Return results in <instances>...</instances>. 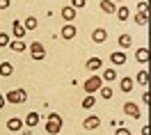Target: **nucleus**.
<instances>
[{
    "instance_id": "nucleus-16",
    "label": "nucleus",
    "mask_w": 151,
    "mask_h": 135,
    "mask_svg": "<svg viewBox=\"0 0 151 135\" xmlns=\"http://www.w3.org/2000/svg\"><path fill=\"white\" fill-rule=\"evenodd\" d=\"M114 9H117V5L112 0H101V11L103 14H114Z\"/></svg>"
},
{
    "instance_id": "nucleus-7",
    "label": "nucleus",
    "mask_w": 151,
    "mask_h": 135,
    "mask_svg": "<svg viewBox=\"0 0 151 135\" xmlns=\"http://www.w3.org/2000/svg\"><path fill=\"white\" fill-rule=\"evenodd\" d=\"M101 126V117H87L85 121H83V128L85 131H96Z\"/></svg>"
},
{
    "instance_id": "nucleus-14",
    "label": "nucleus",
    "mask_w": 151,
    "mask_h": 135,
    "mask_svg": "<svg viewBox=\"0 0 151 135\" xmlns=\"http://www.w3.org/2000/svg\"><path fill=\"white\" fill-rule=\"evenodd\" d=\"M62 19H64L66 23H71V21L76 19V9L71 7V5H66V7H62Z\"/></svg>"
},
{
    "instance_id": "nucleus-23",
    "label": "nucleus",
    "mask_w": 151,
    "mask_h": 135,
    "mask_svg": "<svg viewBox=\"0 0 151 135\" xmlns=\"http://www.w3.org/2000/svg\"><path fill=\"white\" fill-rule=\"evenodd\" d=\"M99 94H101V98H112L114 96V92H112V87H108V85H101V89H99Z\"/></svg>"
},
{
    "instance_id": "nucleus-19",
    "label": "nucleus",
    "mask_w": 151,
    "mask_h": 135,
    "mask_svg": "<svg viewBox=\"0 0 151 135\" xmlns=\"http://www.w3.org/2000/svg\"><path fill=\"white\" fill-rule=\"evenodd\" d=\"M135 80H137L142 87H147V85H149V71H147V69H140V73H137Z\"/></svg>"
},
{
    "instance_id": "nucleus-2",
    "label": "nucleus",
    "mask_w": 151,
    "mask_h": 135,
    "mask_svg": "<svg viewBox=\"0 0 151 135\" xmlns=\"http://www.w3.org/2000/svg\"><path fill=\"white\" fill-rule=\"evenodd\" d=\"M5 101H7V103H14V106H21V103L28 101V92H25V89H12V92L5 94Z\"/></svg>"
},
{
    "instance_id": "nucleus-22",
    "label": "nucleus",
    "mask_w": 151,
    "mask_h": 135,
    "mask_svg": "<svg viewBox=\"0 0 151 135\" xmlns=\"http://www.w3.org/2000/svg\"><path fill=\"white\" fill-rule=\"evenodd\" d=\"M119 89H122L124 94H128V92L133 89V80H131V78H122V83H119Z\"/></svg>"
},
{
    "instance_id": "nucleus-17",
    "label": "nucleus",
    "mask_w": 151,
    "mask_h": 135,
    "mask_svg": "<svg viewBox=\"0 0 151 135\" xmlns=\"http://www.w3.org/2000/svg\"><path fill=\"white\" fill-rule=\"evenodd\" d=\"M12 25H14V39H23V37H25V28H23L21 21H14Z\"/></svg>"
},
{
    "instance_id": "nucleus-9",
    "label": "nucleus",
    "mask_w": 151,
    "mask_h": 135,
    "mask_svg": "<svg viewBox=\"0 0 151 135\" xmlns=\"http://www.w3.org/2000/svg\"><path fill=\"white\" fill-rule=\"evenodd\" d=\"M76 32H78V30H76V25L66 23L64 28H62V32H60V34H62V39H66V41H69V39H73V37H76Z\"/></svg>"
},
{
    "instance_id": "nucleus-28",
    "label": "nucleus",
    "mask_w": 151,
    "mask_h": 135,
    "mask_svg": "<svg viewBox=\"0 0 151 135\" xmlns=\"http://www.w3.org/2000/svg\"><path fill=\"white\" fill-rule=\"evenodd\" d=\"M9 34H7V32H0V48H5V46H9Z\"/></svg>"
},
{
    "instance_id": "nucleus-1",
    "label": "nucleus",
    "mask_w": 151,
    "mask_h": 135,
    "mask_svg": "<svg viewBox=\"0 0 151 135\" xmlns=\"http://www.w3.org/2000/svg\"><path fill=\"white\" fill-rule=\"evenodd\" d=\"M62 124H64V121H62V117L57 115V112H53V115L46 119V133L48 135H57L60 131H62Z\"/></svg>"
},
{
    "instance_id": "nucleus-10",
    "label": "nucleus",
    "mask_w": 151,
    "mask_h": 135,
    "mask_svg": "<svg viewBox=\"0 0 151 135\" xmlns=\"http://www.w3.org/2000/svg\"><path fill=\"white\" fill-rule=\"evenodd\" d=\"M39 121H41V117H39L37 112H28V115H25V121H23V124H25V126H30V128H35V126H39Z\"/></svg>"
},
{
    "instance_id": "nucleus-30",
    "label": "nucleus",
    "mask_w": 151,
    "mask_h": 135,
    "mask_svg": "<svg viewBox=\"0 0 151 135\" xmlns=\"http://www.w3.org/2000/svg\"><path fill=\"white\" fill-rule=\"evenodd\" d=\"M137 11H149V2H147V0H142L140 5H137Z\"/></svg>"
},
{
    "instance_id": "nucleus-27",
    "label": "nucleus",
    "mask_w": 151,
    "mask_h": 135,
    "mask_svg": "<svg viewBox=\"0 0 151 135\" xmlns=\"http://www.w3.org/2000/svg\"><path fill=\"white\" fill-rule=\"evenodd\" d=\"M94 103H96V98L92 96V94H87V96L83 98V108H85V110H89V108H94Z\"/></svg>"
},
{
    "instance_id": "nucleus-12",
    "label": "nucleus",
    "mask_w": 151,
    "mask_h": 135,
    "mask_svg": "<svg viewBox=\"0 0 151 135\" xmlns=\"http://www.w3.org/2000/svg\"><path fill=\"white\" fill-rule=\"evenodd\" d=\"M7 128H9L12 133L21 131V128H23V119H19V117H12V119H7Z\"/></svg>"
},
{
    "instance_id": "nucleus-35",
    "label": "nucleus",
    "mask_w": 151,
    "mask_h": 135,
    "mask_svg": "<svg viewBox=\"0 0 151 135\" xmlns=\"http://www.w3.org/2000/svg\"><path fill=\"white\" fill-rule=\"evenodd\" d=\"M112 2H122V0H112Z\"/></svg>"
},
{
    "instance_id": "nucleus-4",
    "label": "nucleus",
    "mask_w": 151,
    "mask_h": 135,
    "mask_svg": "<svg viewBox=\"0 0 151 135\" xmlns=\"http://www.w3.org/2000/svg\"><path fill=\"white\" fill-rule=\"evenodd\" d=\"M101 85H103V80H101V76H89L85 80V92L87 94H94V92H99V89H101Z\"/></svg>"
},
{
    "instance_id": "nucleus-33",
    "label": "nucleus",
    "mask_w": 151,
    "mask_h": 135,
    "mask_svg": "<svg viewBox=\"0 0 151 135\" xmlns=\"http://www.w3.org/2000/svg\"><path fill=\"white\" fill-rule=\"evenodd\" d=\"M142 103H144V106L149 103V92H144V94H142Z\"/></svg>"
},
{
    "instance_id": "nucleus-6",
    "label": "nucleus",
    "mask_w": 151,
    "mask_h": 135,
    "mask_svg": "<svg viewBox=\"0 0 151 135\" xmlns=\"http://www.w3.org/2000/svg\"><path fill=\"white\" fill-rule=\"evenodd\" d=\"M92 41H94V44H105V41H108V30L96 28L94 32H92Z\"/></svg>"
},
{
    "instance_id": "nucleus-15",
    "label": "nucleus",
    "mask_w": 151,
    "mask_h": 135,
    "mask_svg": "<svg viewBox=\"0 0 151 135\" xmlns=\"http://www.w3.org/2000/svg\"><path fill=\"white\" fill-rule=\"evenodd\" d=\"M12 73H14V64H12V62H0V76L7 78V76H12Z\"/></svg>"
},
{
    "instance_id": "nucleus-21",
    "label": "nucleus",
    "mask_w": 151,
    "mask_h": 135,
    "mask_svg": "<svg viewBox=\"0 0 151 135\" xmlns=\"http://www.w3.org/2000/svg\"><path fill=\"white\" fill-rule=\"evenodd\" d=\"M135 57H137V62H142V64L149 62V50H147V48H137V50H135Z\"/></svg>"
},
{
    "instance_id": "nucleus-24",
    "label": "nucleus",
    "mask_w": 151,
    "mask_h": 135,
    "mask_svg": "<svg viewBox=\"0 0 151 135\" xmlns=\"http://www.w3.org/2000/svg\"><path fill=\"white\" fill-rule=\"evenodd\" d=\"M135 23H137V25H147V23H149V14H147V11H137V14H135Z\"/></svg>"
},
{
    "instance_id": "nucleus-25",
    "label": "nucleus",
    "mask_w": 151,
    "mask_h": 135,
    "mask_svg": "<svg viewBox=\"0 0 151 135\" xmlns=\"http://www.w3.org/2000/svg\"><path fill=\"white\" fill-rule=\"evenodd\" d=\"M114 14H117V19H119V21H126L128 16H131L128 7H117V9H114Z\"/></svg>"
},
{
    "instance_id": "nucleus-11",
    "label": "nucleus",
    "mask_w": 151,
    "mask_h": 135,
    "mask_svg": "<svg viewBox=\"0 0 151 135\" xmlns=\"http://www.w3.org/2000/svg\"><path fill=\"white\" fill-rule=\"evenodd\" d=\"M9 48L16 50V53H25V50H28V44H25L23 39H14V41H9Z\"/></svg>"
},
{
    "instance_id": "nucleus-13",
    "label": "nucleus",
    "mask_w": 151,
    "mask_h": 135,
    "mask_svg": "<svg viewBox=\"0 0 151 135\" xmlns=\"http://www.w3.org/2000/svg\"><path fill=\"white\" fill-rule=\"evenodd\" d=\"M117 44L122 46V50H126V48H131V46H133V37H131V34H119Z\"/></svg>"
},
{
    "instance_id": "nucleus-29",
    "label": "nucleus",
    "mask_w": 151,
    "mask_h": 135,
    "mask_svg": "<svg viewBox=\"0 0 151 135\" xmlns=\"http://www.w3.org/2000/svg\"><path fill=\"white\" fill-rule=\"evenodd\" d=\"M85 5H87V0H71V7H73L76 11L80 9V7H85Z\"/></svg>"
},
{
    "instance_id": "nucleus-20",
    "label": "nucleus",
    "mask_w": 151,
    "mask_h": 135,
    "mask_svg": "<svg viewBox=\"0 0 151 135\" xmlns=\"http://www.w3.org/2000/svg\"><path fill=\"white\" fill-rule=\"evenodd\" d=\"M37 25H39V21L35 19V16H28V19L23 21V28H25V32H28V30H37Z\"/></svg>"
},
{
    "instance_id": "nucleus-5",
    "label": "nucleus",
    "mask_w": 151,
    "mask_h": 135,
    "mask_svg": "<svg viewBox=\"0 0 151 135\" xmlns=\"http://www.w3.org/2000/svg\"><path fill=\"white\" fill-rule=\"evenodd\" d=\"M124 115H128L131 119H137V117L142 115V112H140V106H137V103H133V101L124 103Z\"/></svg>"
},
{
    "instance_id": "nucleus-32",
    "label": "nucleus",
    "mask_w": 151,
    "mask_h": 135,
    "mask_svg": "<svg viewBox=\"0 0 151 135\" xmlns=\"http://www.w3.org/2000/svg\"><path fill=\"white\" fill-rule=\"evenodd\" d=\"M9 7V0H0V11H5Z\"/></svg>"
},
{
    "instance_id": "nucleus-8",
    "label": "nucleus",
    "mask_w": 151,
    "mask_h": 135,
    "mask_svg": "<svg viewBox=\"0 0 151 135\" xmlns=\"http://www.w3.org/2000/svg\"><path fill=\"white\" fill-rule=\"evenodd\" d=\"M110 62H112L114 67H122V64H126V53H124V50H114L112 55H110Z\"/></svg>"
},
{
    "instance_id": "nucleus-26",
    "label": "nucleus",
    "mask_w": 151,
    "mask_h": 135,
    "mask_svg": "<svg viewBox=\"0 0 151 135\" xmlns=\"http://www.w3.org/2000/svg\"><path fill=\"white\" fill-rule=\"evenodd\" d=\"M114 78H117V71H114V69H105L103 76H101V80H105V85H108V83L114 80Z\"/></svg>"
},
{
    "instance_id": "nucleus-34",
    "label": "nucleus",
    "mask_w": 151,
    "mask_h": 135,
    "mask_svg": "<svg viewBox=\"0 0 151 135\" xmlns=\"http://www.w3.org/2000/svg\"><path fill=\"white\" fill-rule=\"evenodd\" d=\"M5 103H7V101H5V96H2V92H0V110L5 108Z\"/></svg>"
},
{
    "instance_id": "nucleus-3",
    "label": "nucleus",
    "mask_w": 151,
    "mask_h": 135,
    "mask_svg": "<svg viewBox=\"0 0 151 135\" xmlns=\"http://www.w3.org/2000/svg\"><path fill=\"white\" fill-rule=\"evenodd\" d=\"M28 50L32 53V60H35V62H41V60L46 57V48H44L41 41H32V44L28 46Z\"/></svg>"
},
{
    "instance_id": "nucleus-31",
    "label": "nucleus",
    "mask_w": 151,
    "mask_h": 135,
    "mask_svg": "<svg viewBox=\"0 0 151 135\" xmlns=\"http://www.w3.org/2000/svg\"><path fill=\"white\" fill-rule=\"evenodd\" d=\"M114 135H131V131H128V128H117Z\"/></svg>"
},
{
    "instance_id": "nucleus-18",
    "label": "nucleus",
    "mask_w": 151,
    "mask_h": 135,
    "mask_svg": "<svg viewBox=\"0 0 151 135\" xmlns=\"http://www.w3.org/2000/svg\"><path fill=\"white\" fill-rule=\"evenodd\" d=\"M101 67H103V60L101 57H89L87 60V69H89V71H99Z\"/></svg>"
}]
</instances>
